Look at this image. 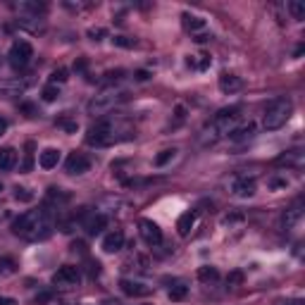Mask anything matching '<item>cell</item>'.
Segmentation results:
<instances>
[{
    "label": "cell",
    "instance_id": "12",
    "mask_svg": "<svg viewBox=\"0 0 305 305\" xmlns=\"http://www.w3.org/2000/svg\"><path fill=\"white\" fill-rule=\"evenodd\" d=\"M105 215H100V212H96V210H91V212H84V219H81V227L86 229V234H91V236H96V234H100L103 229H105Z\"/></svg>",
    "mask_w": 305,
    "mask_h": 305
},
{
    "label": "cell",
    "instance_id": "16",
    "mask_svg": "<svg viewBox=\"0 0 305 305\" xmlns=\"http://www.w3.org/2000/svg\"><path fill=\"white\" fill-rule=\"evenodd\" d=\"M67 200H69V193L60 191V188H48V196H45V207H48V210H50V207H57V210H60Z\"/></svg>",
    "mask_w": 305,
    "mask_h": 305
},
{
    "label": "cell",
    "instance_id": "17",
    "mask_svg": "<svg viewBox=\"0 0 305 305\" xmlns=\"http://www.w3.org/2000/svg\"><path fill=\"white\" fill-rule=\"evenodd\" d=\"M120 289H122V294H127V296H146V294H151V289H148V286H143V284H139V282H129V279H122Z\"/></svg>",
    "mask_w": 305,
    "mask_h": 305
},
{
    "label": "cell",
    "instance_id": "2",
    "mask_svg": "<svg viewBox=\"0 0 305 305\" xmlns=\"http://www.w3.org/2000/svg\"><path fill=\"white\" fill-rule=\"evenodd\" d=\"M12 231L26 241H43L53 234V215L48 207H38V210H29L12 222Z\"/></svg>",
    "mask_w": 305,
    "mask_h": 305
},
{
    "label": "cell",
    "instance_id": "29",
    "mask_svg": "<svg viewBox=\"0 0 305 305\" xmlns=\"http://www.w3.org/2000/svg\"><path fill=\"white\" fill-rule=\"evenodd\" d=\"M174 155H176L174 148H167V151H160L157 155H155V167H164L167 162H172V160H174Z\"/></svg>",
    "mask_w": 305,
    "mask_h": 305
},
{
    "label": "cell",
    "instance_id": "44",
    "mask_svg": "<svg viewBox=\"0 0 305 305\" xmlns=\"http://www.w3.org/2000/svg\"><path fill=\"white\" fill-rule=\"evenodd\" d=\"M100 274V265L98 262H91V277H98Z\"/></svg>",
    "mask_w": 305,
    "mask_h": 305
},
{
    "label": "cell",
    "instance_id": "48",
    "mask_svg": "<svg viewBox=\"0 0 305 305\" xmlns=\"http://www.w3.org/2000/svg\"><path fill=\"white\" fill-rule=\"evenodd\" d=\"M279 305H303V301L296 298V301H286V303H279Z\"/></svg>",
    "mask_w": 305,
    "mask_h": 305
},
{
    "label": "cell",
    "instance_id": "38",
    "mask_svg": "<svg viewBox=\"0 0 305 305\" xmlns=\"http://www.w3.org/2000/svg\"><path fill=\"white\" fill-rule=\"evenodd\" d=\"M122 76H124V72H122V69H115V72H108V74H105V81H108V84H117Z\"/></svg>",
    "mask_w": 305,
    "mask_h": 305
},
{
    "label": "cell",
    "instance_id": "49",
    "mask_svg": "<svg viewBox=\"0 0 305 305\" xmlns=\"http://www.w3.org/2000/svg\"><path fill=\"white\" fill-rule=\"evenodd\" d=\"M0 191H2V186H0Z\"/></svg>",
    "mask_w": 305,
    "mask_h": 305
},
{
    "label": "cell",
    "instance_id": "3",
    "mask_svg": "<svg viewBox=\"0 0 305 305\" xmlns=\"http://www.w3.org/2000/svg\"><path fill=\"white\" fill-rule=\"evenodd\" d=\"M239 120H241L239 105H231V108L219 110L217 115L212 117V122L200 131V143H203V146H212V143H217L219 139L229 136L231 131L239 127Z\"/></svg>",
    "mask_w": 305,
    "mask_h": 305
},
{
    "label": "cell",
    "instance_id": "8",
    "mask_svg": "<svg viewBox=\"0 0 305 305\" xmlns=\"http://www.w3.org/2000/svg\"><path fill=\"white\" fill-rule=\"evenodd\" d=\"M139 231H141V239L148 246H160L162 243V229L157 227L152 219H141L139 222Z\"/></svg>",
    "mask_w": 305,
    "mask_h": 305
},
{
    "label": "cell",
    "instance_id": "14",
    "mask_svg": "<svg viewBox=\"0 0 305 305\" xmlns=\"http://www.w3.org/2000/svg\"><path fill=\"white\" fill-rule=\"evenodd\" d=\"M124 248V234H122L120 229L117 231H110L108 236L103 239V251L105 253H117Z\"/></svg>",
    "mask_w": 305,
    "mask_h": 305
},
{
    "label": "cell",
    "instance_id": "32",
    "mask_svg": "<svg viewBox=\"0 0 305 305\" xmlns=\"http://www.w3.org/2000/svg\"><path fill=\"white\" fill-rule=\"evenodd\" d=\"M41 96H43L45 103H53V100H57V96H60V88L55 86V84H48V86L41 91Z\"/></svg>",
    "mask_w": 305,
    "mask_h": 305
},
{
    "label": "cell",
    "instance_id": "30",
    "mask_svg": "<svg viewBox=\"0 0 305 305\" xmlns=\"http://www.w3.org/2000/svg\"><path fill=\"white\" fill-rule=\"evenodd\" d=\"M289 12H291L294 19H305V2H301V0H291V2H289Z\"/></svg>",
    "mask_w": 305,
    "mask_h": 305
},
{
    "label": "cell",
    "instance_id": "24",
    "mask_svg": "<svg viewBox=\"0 0 305 305\" xmlns=\"http://www.w3.org/2000/svg\"><path fill=\"white\" fill-rule=\"evenodd\" d=\"M188 67H193V69H207V67L212 65V60H210V55L200 53V55H188Z\"/></svg>",
    "mask_w": 305,
    "mask_h": 305
},
{
    "label": "cell",
    "instance_id": "23",
    "mask_svg": "<svg viewBox=\"0 0 305 305\" xmlns=\"http://www.w3.org/2000/svg\"><path fill=\"white\" fill-rule=\"evenodd\" d=\"M198 279H200L203 284L217 282V279H219L217 267H212V265H203V267H198Z\"/></svg>",
    "mask_w": 305,
    "mask_h": 305
},
{
    "label": "cell",
    "instance_id": "11",
    "mask_svg": "<svg viewBox=\"0 0 305 305\" xmlns=\"http://www.w3.org/2000/svg\"><path fill=\"white\" fill-rule=\"evenodd\" d=\"M26 86H29V81H24V79H5V81H0V98H17L26 91Z\"/></svg>",
    "mask_w": 305,
    "mask_h": 305
},
{
    "label": "cell",
    "instance_id": "10",
    "mask_svg": "<svg viewBox=\"0 0 305 305\" xmlns=\"http://www.w3.org/2000/svg\"><path fill=\"white\" fill-rule=\"evenodd\" d=\"M65 169L67 174H84V172L91 169V160L84 152H69L65 160Z\"/></svg>",
    "mask_w": 305,
    "mask_h": 305
},
{
    "label": "cell",
    "instance_id": "4",
    "mask_svg": "<svg viewBox=\"0 0 305 305\" xmlns=\"http://www.w3.org/2000/svg\"><path fill=\"white\" fill-rule=\"evenodd\" d=\"M291 112H294V103H291V98H286V96H277V98H272L267 105H265L262 127H265L267 131L282 129L284 124L289 122Z\"/></svg>",
    "mask_w": 305,
    "mask_h": 305
},
{
    "label": "cell",
    "instance_id": "19",
    "mask_svg": "<svg viewBox=\"0 0 305 305\" xmlns=\"http://www.w3.org/2000/svg\"><path fill=\"white\" fill-rule=\"evenodd\" d=\"M181 19H184V26L191 33H193V36H196V33H203V29H205V19H200V17H193V14H188V12H186Z\"/></svg>",
    "mask_w": 305,
    "mask_h": 305
},
{
    "label": "cell",
    "instance_id": "36",
    "mask_svg": "<svg viewBox=\"0 0 305 305\" xmlns=\"http://www.w3.org/2000/svg\"><path fill=\"white\" fill-rule=\"evenodd\" d=\"M17 7L24 10V12H36V14H38L41 10H45V5H38V2H19Z\"/></svg>",
    "mask_w": 305,
    "mask_h": 305
},
{
    "label": "cell",
    "instance_id": "46",
    "mask_svg": "<svg viewBox=\"0 0 305 305\" xmlns=\"http://www.w3.org/2000/svg\"><path fill=\"white\" fill-rule=\"evenodd\" d=\"M5 131H7V120H2V117H0V136H2Z\"/></svg>",
    "mask_w": 305,
    "mask_h": 305
},
{
    "label": "cell",
    "instance_id": "13",
    "mask_svg": "<svg viewBox=\"0 0 305 305\" xmlns=\"http://www.w3.org/2000/svg\"><path fill=\"white\" fill-rule=\"evenodd\" d=\"M241 86H243L241 76L229 74V72H224V74L219 76V91H222V93H227V96H231V93L241 91Z\"/></svg>",
    "mask_w": 305,
    "mask_h": 305
},
{
    "label": "cell",
    "instance_id": "40",
    "mask_svg": "<svg viewBox=\"0 0 305 305\" xmlns=\"http://www.w3.org/2000/svg\"><path fill=\"white\" fill-rule=\"evenodd\" d=\"M267 184H270V188H286L289 181H286V179H270Z\"/></svg>",
    "mask_w": 305,
    "mask_h": 305
},
{
    "label": "cell",
    "instance_id": "33",
    "mask_svg": "<svg viewBox=\"0 0 305 305\" xmlns=\"http://www.w3.org/2000/svg\"><path fill=\"white\" fill-rule=\"evenodd\" d=\"M14 200H22V203H31L33 200V193L29 188H22V186H17L14 188Z\"/></svg>",
    "mask_w": 305,
    "mask_h": 305
},
{
    "label": "cell",
    "instance_id": "6",
    "mask_svg": "<svg viewBox=\"0 0 305 305\" xmlns=\"http://www.w3.org/2000/svg\"><path fill=\"white\" fill-rule=\"evenodd\" d=\"M33 57V48L29 41H14L7 53V60H10V67L12 69H24V67L31 62Z\"/></svg>",
    "mask_w": 305,
    "mask_h": 305
},
{
    "label": "cell",
    "instance_id": "28",
    "mask_svg": "<svg viewBox=\"0 0 305 305\" xmlns=\"http://www.w3.org/2000/svg\"><path fill=\"white\" fill-rule=\"evenodd\" d=\"M186 294H188V286L184 282H176L172 289H169V301H184Z\"/></svg>",
    "mask_w": 305,
    "mask_h": 305
},
{
    "label": "cell",
    "instance_id": "15",
    "mask_svg": "<svg viewBox=\"0 0 305 305\" xmlns=\"http://www.w3.org/2000/svg\"><path fill=\"white\" fill-rule=\"evenodd\" d=\"M196 219H198L196 210H188V212H184V215L179 217V222H176V231H179L181 236H188V234H191V229L196 227Z\"/></svg>",
    "mask_w": 305,
    "mask_h": 305
},
{
    "label": "cell",
    "instance_id": "27",
    "mask_svg": "<svg viewBox=\"0 0 305 305\" xmlns=\"http://www.w3.org/2000/svg\"><path fill=\"white\" fill-rule=\"evenodd\" d=\"M57 127H60V129H65L67 134H76V129H79V122L72 120V117L65 112L62 117H57Z\"/></svg>",
    "mask_w": 305,
    "mask_h": 305
},
{
    "label": "cell",
    "instance_id": "18",
    "mask_svg": "<svg viewBox=\"0 0 305 305\" xmlns=\"http://www.w3.org/2000/svg\"><path fill=\"white\" fill-rule=\"evenodd\" d=\"M57 162H60V151H55V148H45L38 155V164L43 169H53V167H57Z\"/></svg>",
    "mask_w": 305,
    "mask_h": 305
},
{
    "label": "cell",
    "instance_id": "39",
    "mask_svg": "<svg viewBox=\"0 0 305 305\" xmlns=\"http://www.w3.org/2000/svg\"><path fill=\"white\" fill-rule=\"evenodd\" d=\"M103 36H108V31H105V29H88V38H91V41H100V38H103Z\"/></svg>",
    "mask_w": 305,
    "mask_h": 305
},
{
    "label": "cell",
    "instance_id": "42",
    "mask_svg": "<svg viewBox=\"0 0 305 305\" xmlns=\"http://www.w3.org/2000/svg\"><path fill=\"white\" fill-rule=\"evenodd\" d=\"M210 38H212V33H196V36H193L196 43H205V41H210Z\"/></svg>",
    "mask_w": 305,
    "mask_h": 305
},
{
    "label": "cell",
    "instance_id": "7",
    "mask_svg": "<svg viewBox=\"0 0 305 305\" xmlns=\"http://www.w3.org/2000/svg\"><path fill=\"white\" fill-rule=\"evenodd\" d=\"M79 282H81V272H79V267H74V265H62L53 274V284L60 286V289H72Z\"/></svg>",
    "mask_w": 305,
    "mask_h": 305
},
{
    "label": "cell",
    "instance_id": "22",
    "mask_svg": "<svg viewBox=\"0 0 305 305\" xmlns=\"http://www.w3.org/2000/svg\"><path fill=\"white\" fill-rule=\"evenodd\" d=\"M301 215H303V210H301V205H294V207H289L286 212H284V217H282V224L284 229H291L301 219Z\"/></svg>",
    "mask_w": 305,
    "mask_h": 305
},
{
    "label": "cell",
    "instance_id": "37",
    "mask_svg": "<svg viewBox=\"0 0 305 305\" xmlns=\"http://www.w3.org/2000/svg\"><path fill=\"white\" fill-rule=\"evenodd\" d=\"M227 284H229V286H239V284H243V272H239V270H234V272H229V277H227Z\"/></svg>",
    "mask_w": 305,
    "mask_h": 305
},
{
    "label": "cell",
    "instance_id": "21",
    "mask_svg": "<svg viewBox=\"0 0 305 305\" xmlns=\"http://www.w3.org/2000/svg\"><path fill=\"white\" fill-rule=\"evenodd\" d=\"M253 134H255V127H253L251 122H248L246 127H236V129H234L231 134H229V139L239 143V141H248V139H251Z\"/></svg>",
    "mask_w": 305,
    "mask_h": 305
},
{
    "label": "cell",
    "instance_id": "1",
    "mask_svg": "<svg viewBox=\"0 0 305 305\" xmlns=\"http://www.w3.org/2000/svg\"><path fill=\"white\" fill-rule=\"evenodd\" d=\"M131 136H134V129H131L129 120H124L122 115H110V117H103L88 129L86 143L96 146V148H108V146H115V143L129 141Z\"/></svg>",
    "mask_w": 305,
    "mask_h": 305
},
{
    "label": "cell",
    "instance_id": "31",
    "mask_svg": "<svg viewBox=\"0 0 305 305\" xmlns=\"http://www.w3.org/2000/svg\"><path fill=\"white\" fill-rule=\"evenodd\" d=\"M17 272V265L12 258H0V277H10Z\"/></svg>",
    "mask_w": 305,
    "mask_h": 305
},
{
    "label": "cell",
    "instance_id": "5",
    "mask_svg": "<svg viewBox=\"0 0 305 305\" xmlns=\"http://www.w3.org/2000/svg\"><path fill=\"white\" fill-rule=\"evenodd\" d=\"M129 100V93L127 91H122V88H108V91H103L98 96H93V98L88 100L86 105V112L88 115H93V117H105L108 112H112L115 108H120L122 103H127Z\"/></svg>",
    "mask_w": 305,
    "mask_h": 305
},
{
    "label": "cell",
    "instance_id": "20",
    "mask_svg": "<svg viewBox=\"0 0 305 305\" xmlns=\"http://www.w3.org/2000/svg\"><path fill=\"white\" fill-rule=\"evenodd\" d=\"M14 162H17V152L12 151V148H0V172L12 169Z\"/></svg>",
    "mask_w": 305,
    "mask_h": 305
},
{
    "label": "cell",
    "instance_id": "9",
    "mask_svg": "<svg viewBox=\"0 0 305 305\" xmlns=\"http://www.w3.org/2000/svg\"><path fill=\"white\" fill-rule=\"evenodd\" d=\"M231 193L236 198H251L255 193V179L248 174H241L231 179Z\"/></svg>",
    "mask_w": 305,
    "mask_h": 305
},
{
    "label": "cell",
    "instance_id": "25",
    "mask_svg": "<svg viewBox=\"0 0 305 305\" xmlns=\"http://www.w3.org/2000/svg\"><path fill=\"white\" fill-rule=\"evenodd\" d=\"M303 162V152L301 151H289V152H284V155H279L277 157V164H301Z\"/></svg>",
    "mask_w": 305,
    "mask_h": 305
},
{
    "label": "cell",
    "instance_id": "26",
    "mask_svg": "<svg viewBox=\"0 0 305 305\" xmlns=\"http://www.w3.org/2000/svg\"><path fill=\"white\" fill-rule=\"evenodd\" d=\"M33 151H36V143L29 141L24 146V162H22V172H31L33 167Z\"/></svg>",
    "mask_w": 305,
    "mask_h": 305
},
{
    "label": "cell",
    "instance_id": "41",
    "mask_svg": "<svg viewBox=\"0 0 305 305\" xmlns=\"http://www.w3.org/2000/svg\"><path fill=\"white\" fill-rule=\"evenodd\" d=\"M50 298H53V294H48V291H45V294H38V296H36V303L43 305V303H48Z\"/></svg>",
    "mask_w": 305,
    "mask_h": 305
},
{
    "label": "cell",
    "instance_id": "43",
    "mask_svg": "<svg viewBox=\"0 0 305 305\" xmlns=\"http://www.w3.org/2000/svg\"><path fill=\"white\" fill-rule=\"evenodd\" d=\"M136 81H146V79H148V76H151V72H146V69H139V72H136Z\"/></svg>",
    "mask_w": 305,
    "mask_h": 305
},
{
    "label": "cell",
    "instance_id": "45",
    "mask_svg": "<svg viewBox=\"0 0 305 305\" xmlns=\"http://www.w3.org/2000/svg\"><path fill=\"white\" fill-rule=\"evenodd\" d=\"M0 305H17L14 298H0Z\"/></svg>",
    "mask_w": 305,
    "mask_h": 305
},
{
    "label": "cell",
    "instance_id": "47",
    "mask_svg": "<svg viewBox=\"0 0 305 305\" xmlns=\"http://www.w3.org/2000/svg\"><path fill=\"white\" fill-rule=\"evenodd\" d=\"M22 110H24V112H29V117H33V105H29V103H26V105H22Z\"/></svg>",
    "mask_w": 305,
    "mask_h": 305
},
{
    "label": "cell",
    "instance_id": "35",
    "mask_svg": "<svg viewBox=\"0 0 305 305\" xmlns=\"http://www.w3.org/2000/svg\"><path fill=\"white\" fill-rule=\"evenodd\" d=\"M112 43L117 45V48H134L136 41H134V38H127V36H115V38H112Z\"/></svg>",
    "mask_w": 305,
    "mask_h": 305
},
{
    "label": "cell",
    "instance_id": "34",
    "mask_svg": "<svg viewBox=\"0 0 305 305\" xmlns=\"http://www.w3.org/2000/svg\"><path fill=\"white\" fill-rule=\"evenodd\" d=\"M65 81H67V69L65 67L55 69L53 74H50V84H55V86H57V84H65Z\"/></svg>",
    "mask_w": 305,
    "mask_h": 305
}]
</instances>
